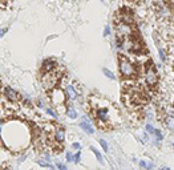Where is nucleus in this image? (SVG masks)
<instances>
[{
	"label": "nucleus",
	"instance_id": "obj_1",
	"mask_svg": "<svg viewBox=\"0 0 174 170\" xmlns=\"http://www.w3.org/2000/svg\"><path fill=\"white\" fill-rule=\"evenodd\" d=\"M118 71L125 78H130L136 75V67L134 64L125 56L118 57Z\"/></svg>",
	"mask_w": 174,
	"mask_h": 170
},
{
	"label": "nucleus",
	"instance_id": "obj_2",
	"mask_svg": "<svg viewBox=\"0 0 174 170\" xmlns=\"http://www.w3.org/2000/svg\"><path fill=\"white\" fill-rule=\"evenodd\" d=\"M59 77L60 75L56 73L55 71L53 72H49V73H44L41 77V84H43V88L45 91H49V89H55L56 85L59 82Z\"/></svg>",
	"mask_w": 174,
	"mask_h": 170
},
{
	"label": "nucleus",
	"instance_id": "obj_3",
	"mask_svg": "<svg viewBox=\"0 0 174 170\" xmlns=\"http://www.w3.org/2000/svg\"><path fill=\"white\" fill-rule=\"evenodd\" d=\"M145 81L149 87H156L158 84V75H157V71L154 69L153 67V62L149 61L147 65H146V69H145Z\"/></svg>",
	"mask_w": 174,
	"mask_h": 170
},
{
	"label": "nucleus",
	"instance_id": "obj_4",
	"mask_svg": "<svg viewBox=\"0 0 174 170\" xmlns=\"http://www.w3.org/2000/svg\"><path fill=\"white\" fill-rule=\"evenodd\" d=\"M51 100L53 102V105H64L65 100H67V94H65V91H62L61 88H55L51 92Z\"/></svg>",
	"mask_w": 174,
	"mask_h": 170
},
{
	"label": "nucleus",
	"instance_id": "obj_5",
	"mask_svg": "<svg viewBox=\"0 0 174 170\" xmlns=\"http://www.w3.org/2000/svg\"><path fill=\"white\" fill-rule=\"evenodd\" d=\"M116 27H117V35H118L120 39H122V37L128 39V37H132L133 36V28H132V25L116 21Z\"/></svg>",
	"mask_w": 174,
	"mask_h": 170
},
{
	"label": "nucleus",
	"instance_id": "obj_6",
	"mask_svg": "<svg viewBox=\"0 0 174 170\" xmlns=\"http://www.w3.org/2000/svg\"><path fill=\"white\" fill-rule=\"evenodd\" d=\"M118 17H120V23H124V24H129L132 25L134 23V19H133V15L129 9H122L120 13H118Z\"/></svg>",
	"mask_w": 174,
	"mask_h": 170
},
{
	"label": "nucleus",
	"instance_id": "obj_7",
	"mask_svg": "<svg viewBox=\"0 0 174 170\" xmlns=\"http://www.w3.org/2000/svg\"><path fill=\"white\" fill-rule=\"evenodd\" d=\"M56 68H57V62L55 60H52V59H48V60H45L44 62H43L41 72L43 73H49V72H53Z\"/></svg>",
	"mask_w": 174,
	"mask_h": 170
},
{
	"label": "nucleus",
	"instance_id": "obj_8",
	"mask_svg": "<svg viewBox=\"0 0 174 170\" xmlns=\"http://www.w3.org/2000/svg\"><path fill=\"white\" fill-rule=\"evenodd\" d=\"M3 92H4V96L7 97V100H9V101H12V102H16V101H19V98H20L19 93H17L16 91H13L11 87H6V88L3 89Z\"/></svg>",
	"mask_w": 174,
	"mask_h": 170
},
{
	"label": "nucleus",
	"instance_id": "obj_9",
	"mask_svg": "<svg viewBox=\"0 0 174 170\" xmlns=\"http://www.w3.org/2000/svg\"><path fill=\"white\" fill-rule=\"evenodd\" d=\"M96 118L98 122H108L109 121V112L108 109H104V108H100L96 110Z\"/></svg>",
	"mask_w": 174,
	"mask_h": 170
},
{
	"label": "nucleus",
	"instance_id": "obj_10",
	"mask_svg": "<svg viewBox=\"0 0 174 170\" xmlns=\"http://www.w3.org/2000/svg\"><path fill=\"white\" fill-rule=\"evenodd\" d=\"M80 128H81V129H82L85 133H88V134H93V133H94V129L92 128L89 120L86 118V117H84V121L80 122Z\"/></svg>",
	"mask_w": 174,
	"mask_h": 170
},
{
	"label": "nucleus",
	"instance_id": "obj_11",
	"mask_svg": "<svg viewBox=\"0 0 174 170\" xmlns=\"http://www.w3.org/2000/svg\"><path fill=\"white\" fill-rule=\"evenodd\" d=\"M65 94H67V98L69 100H75L77 98V91L75 89L73 85H67V88H65Z\"/></svg>",
	"mask_w": 174,
	"mask_h": 170
},
{
	"label": "nucleus",
	"instance_id": "obj_12",
	"mask_svg": "<svg viewBox=\"0 0 174 170\" xmlns=\"http://www.w3.org/2000/svg\"><path fill=\"white\" fill-rule=\"evenodd\" d=\"M53 138H55L56 142L61 144V142L65 140V130L62 129V128H59V129H56L55 133H53Z\"/></svg>",
	"mask_w": 174,
	"mask_h": 170
},
{
	"label": "nucleus",
	"instance_id": "obj_13",
	"mask_svg": "<svg viewBox=\"0 0 174 170\" xmlns=\"http://www.w3.org/2000/svg\"><path fill=\"white\" fill-rule=\"evenodd\" d=\"M65 113H67V117H69V118H72V120L77 118V110L73 108V106H71V105L67 108V112H65Z\"/></svg>",
	"mask_w": 174,
	"mask_h": 170
},
{
	"label": "nucleus",
	"instance_id": "obj_14",
	"mask_svg": "<svg viewBox=\"0 0 174 170\" xmlns=\"http://www.w3.org/2000/svg\"><path fill=\"white\" fill-rule=\"evenodd\" d=\"M91 150L94 153V156H96V158H97V161L101 163V165H104V158H102V156H101V153L97 150V149L94 147V146H91Z\"/></svg>",
	"mask_w": 174,
	"mask_h": 170
},
{
	"label": "nucleus",
	"instance_id": "obj_15",
	"mask_svg": "<svg viewBox=\"0 0 174 170\" xmlns=\"http://www.w3.org/2000/svg\"><path fill=\"white\" fill-rule=\"evenodd\" d=\"M102 73H104V75H105L108 78H110V80H116V76H114V75H113V73H112L109 69L104 68V69H102Z\"/></svg>",
	"mask_w": 174,
	"mask_h": 170
},
{
	"label": "nucleus",
	"instance_id": "obj_16",
	"mask_svg": "<svg viewBox=\"0 0 174 170\" xmlns=\"http://www.w3.org/2000/svg\"><path fill=\"white\" fill-rule=\"evenodd\" d=\"M37 163H39L41 167H48V169L53 170V166H52L49 162H47V161H41V160H40V161H37Z\"/></svg>",
	"mask_w": 174,
	"mask_h": 170
},
{
	"label": "nucleus",
	"instance_id": "obj_17",
	"mask_svg": "<svg viewBox=\"0 0 174 170\" xmlns=\"http://www.w3.org/2000/svg\"><path fill=\"white\" fill-rule=\"evenodd\" d=\"M98 142H100V145L102 146V149H104L105 152L109 150V146H108V144H106V141H105V140H102V138H101V140H98Z\"/></svg>",
	"mask_w": 174,
	"mask_h": 170
},
{
	"label": "nucleus",
	"instance_id": "obj_18",
	"mask_svg": "<svg viewBox=\"0 0 174 170\" xmlns=\"http://www.w3.org/2000/svg\"><path fill=\"white\" fill-rule=\"evenodd\" d=\"M65 158H67L68 162H72V161L75 160V156H73L71 152H67V154H65Z\"/></svg>",
	"mask_w": 174,
	"mask_h": 170
},
{
	"label": "nucleus",
	"instance_id": "obj_19",
	"mask_svg": "<svg viewBox=\"0 0 174 170\" xmlns=\"http://www.w3.org/2000/svg\"><path fill=\"white\" fill-rule=\"evenodd\" d=\"M154 130H156V129H154V128L151 126L150 124H147V125H146V132H147L149 134H154Z\"/></svg>",
	"mask_w": 174,
	"mask_h": 170
},
{
	"label": "nucleus",
	"instance_id": "obj_20",
	"mask_svg": "<svg viewBox=\"0 0 174 170\" xmlns=\"http://www.w3.org/2000/svg\"><path fill=\"white\" fill-rule=\"evenodd\" d=\"M154 136L157 137V140H158V141H162V133H161V130H160V129H156V130H154Z\"/></svg>",
	"mask_w": 174,
	"mask_h": 170
},
{
	"label": "nucleus",
	"instance_id": "obj_21",
	"mask_svg": "<svg viewBox=\"0 0 174 170\" xmlns=\"http://www.w3.org/2000/svg\"><path fill=\"white\" fill-rule=\"evenodd\" d=\"M109 33H110V27L109 25H105V28H104V37H108V36H109Z\"/></svg>",
	"mask_w": 174,
	"mask_h": 170
},
{
	"label": "nucleus",
	"instance_id": "obj_22",
	"mask_svg": "<svg viewBox=\"0 0 174 170\" xmlns=\"http://www.w3.org/2000/svg\"><path fill=\"white\" fill-rule=\"evenodd\" d=\"M45 112H47L48 114H51L52 117H57V113H56L55 110H52L51 108H47V109H45Z\"/></svg>",
	"mask_w": 174,
	"mask_h": 170
},
{
	"label": "nucleus",
	"instance_id": "obj_23",
	"mask_svg": "<svg viewBox=\"0 0 174 170\" xmlns=\"http://www.w3.org/2000/svg\"><path fill=\"white\" fill-rule=\"evenodd\" d=\"M160 59H161L162 61H166V55H165L164 49H161V48H160Z\"/></svg>",
	"mask_w": 174,
	"mask_h": 170
},
{
	"label": "nucleus",
	"instance_id": "obj_24",
	"mask_svg": "<svg viewBox=\"0 0 174 170\" xmlns=\"http://www.w3.org/2000/svg\"><path fill=\"white\" fill-rule=\"evenodd\" d=\"M80 158H81V153H80V150H78V152H77V154L75 156V160H73V162L78 163V162H80Z\"/></svg>",
	"mask_w": 174,
	"mask_h": 170
},
{
	"label": "nucleus",
	"instance_id": "obj_25",
	"mask_svg": "<svg viewBox=\"0 0 174 170\" xmlns=\"http://www.w3.org/2000/svg\"><path fill=\"white\" fill-rule=\"evenodd\" d=\"M56 166H57V169H60V170H68V169H67V166H65L64 163H60V162H59V163H56Z\"/></svg>",
	"mask_w": 174,
	"mask_h": 170
},
{
	"label": "nucleus",
	"instance_id": "obj_26",
	"mask_svg": "<svg viewBox=\"0 0 174 170\" xmlns=\"http://www.w3.org/2000/svg\"><path fill=\"white\" fill-rule=\"evenodd\" d=\"M72 147H73V149H76V150L78 152V150H80V149H81V145H80L78 142H73V145H72Z\"/></svg>",
	"mask_w": 174,
	"mask_h": 170
},
{
	"label": "nucleus",
	"instance_id": "obj_27",
	"mask_svg": "<svg viewBox=\"0 0 174 170\" xmlns=\"http://www.w3.org/2000/svg\"><path fill=\"white\" fill-rule=\"evenodd\" d=\"M7 31H8V28H0V39H2V37L6 35Z\"/></svg>",
	"mask_w": 174,
	"mask_h": 170
},
{
	"label": "nucleus",
	"instance_id": "obj_28",
	"mask_svg": "<svg viewBox=\"0 0 174 170\" xmlns=\"http://www.w3.org/2000/svg\"><path fill=\"white\" fill-rule=\"evenodd\" d=\"M140 166H141V167H144V169H146V167H147V162H145V161H142V160H141V161H140Z\"/></svg>",
	"mask_w": 174,
	"mask_h": 170
},
{
	"label": "nucleus",
	"instance_id": "obj_29",
	"mask_svg": "<svg viewBox=\"0 0 174 170\" xmlns=\"http://www.w3.org/2000/svg\"><path fill=\"white\" fill-rule=\"evenodd\" d=\"M161 170H170V169H169V167H166V166H165V167H162V169H161Z\"/></svg>",
	"mask_w": 174,
	"mask_h": 170
},
{
	"label": "nucleus",
	"instance_id": "obj_30",
	"mask_svg": "<svg viewBox=\"0 0 174 170\" xmlns=\"http://www.w3.org/2000/svg\"><path fill=\"white\" fill-rule=\"evenodd\" d=\"M0 140H2V136H0Z\"/></svg>",
	"mask_w": 174,
	"mask_h": 170
},
{
	"label": "nucleus",
	"instance_id": "obj_31",
	"mask_svg": "<svg viewBox=\"0 0 174 170\" xmlns=\"http://www.w3.org/2000/svg\"><path fill=\"white\" fill-rule=\"evenodd\" d=\"M173 147H174V144H173Z\"/></svg>",
	"mask_w": 174,
	"mask_h": 170
}]
</instances>
